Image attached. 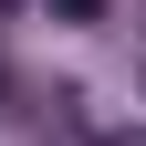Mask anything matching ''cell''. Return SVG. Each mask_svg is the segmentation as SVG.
I'll use <instances>...</instances> for the list:
<instances>
[]
</instances>
